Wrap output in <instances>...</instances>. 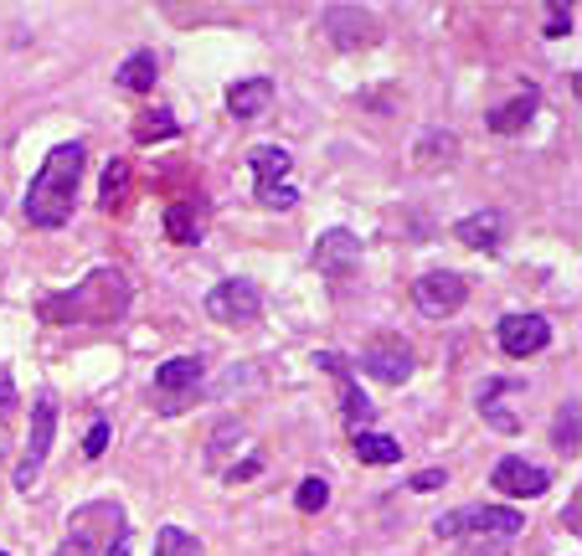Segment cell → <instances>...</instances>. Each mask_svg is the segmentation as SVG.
Instances as JSON below:
<instances>
[{
  "instance_id": "1",
  "label": "cell",
  "mask_w": 582,
  "mask_h": 556,
  "mask_svg": "<svg viewBox=\"0 0 582 556\" xmlns=\"http://www.w3.org/2000/svg\"><path fill=\"white\" fill-rule=\"evenodd\" d=\"M83 166H89V150L83 139H62L52 145L42 160V170L31 176L27 186V222L31 227H67L77 211V191H83Z\"/></svg>"
},
{
  "instance_id": "2",
  "label": "cell",
  "mask_w": 582,
  "mask_h": 556,
  "mask_svg": "<svg viewBox=\"0 0 582 556\" xmlns=\"http://www.w3.org/2000/svg\"><path fill=\"white\" fill-rule=\"evenodd\" d=\"M129 300H135V289L124 279V269H93L77 289L42 300V319H58V325H114V319L129 315Z\"/></svg>"
},
{
  "instance_id": "3",
  "label": "cell",
  "mask_w": 582,
  "mask_h": 556,
  "mask_svg": "<svg viewBox=\"0 0 582 556\" xmlns=\"http://www.w3.org/2000/svg\"><path fill=\"white\" fill-rule=\"evenodd\" d=\"M58 556H129V515L119 500H89L67 521Z\"/></svg>"
},
{
  "instance_id": "4",
  "label": "cell",
  "mask_w": 582,
  "mask_h": 556,
  "mask_svg": "<svg viewBox=\"0 0 582 556\" xmlns=\"http://www.w3.org/2000/svg\"><path fill=\"white\" fill-rule=\"evenodd\" d=\"M526 531V515L510 505H469V511H448L434 521L438 542H459V536H490V542H510Z\"/></svg>"
},
{
  "instance_id": "5",
  "label": "cell",
  "mask_w": 582,
  "mask_h": 556,
  "mask_svg": "<svg viewBox=\"0 0 582 556\" xmlns=\"http://www.w3.org/2000/svg\"><path fill=\"white\" fill-rule=\"evenodd\" d=\"M248 170H253V196L263 201V207H279V211H289L299 201V191H294V155L284 150V145H253L248 150Z\"/></svg>"
},
{
  "instance_id": "6",
  "label": "cell",
  "mask_w": 582,
  "mask_h": 556,
  "mask_svg": "<svg viewBox=\"0 0 582 556\" xmlns=\"http://www.w3.org/2000/svg\"><path fill=\"white\" fill-rule=\"evenodd\" d=\"M201 376H207L201 356H170V361L155 371V412H160V418H180V412L201 397Z\"/></svg>"
},
{
  "instance_id": "7",
  "label": "cell",
  "mask_w": 582,
  "mask_h": 556,
  "mask_svg": "<svg viewBox=\"0 0 582 556\" xmlns=\"http://www.w3.org/2000/svg\"><path fill=\"white\" fill-rule=\"evenodd\" d=\"M52 433H58V397L42 391L37 407H31V433H27V453H21V464H15V490L31 495L37 480H42V464L46 453H52Z\"/></svg>"
},
{
  "instance_id": "8",
  "label": "cell",
  "mask_w": 582,
  "mask_h": 556,
  "mask_svg": "<svg viewBox=\"0 0 582 556\" xmlns=\"http://www.w3.org/2000/svg\"><path fill=\"white\" fill-rule=\"evenodd\" d=\"M361 366H366V376H376V381H387V387H403L407 376H413V366H418V356H413V346H407L403 335H372L366 340V350H361Z\"/></svg>"
},
{
  "instance_id": "9",
  "label": "cell",
  "mask_w": 582,
  "mask_h": 556,
  "mask_svg": "<svg viewBox=\"0 0 582 556\" xmlns=\"http://www.w3.org/2000/svg\"><path fill=\"white\" fill-rule=\"evenodd\" d=\"M207 315L217 325H253L263 315V294H258L253 279H222L207 294Z\"/></svg>"
},
{
  "instance_id": "10",
  "label": "cell",
  "mask_w": 582,
  "mask_h": 556,
  "mask_svg": "<svg viewBox=\"0 0 582 556\" xmlns=\"http://www.w3.org/2000/svg\"><path fill=\"white\" fill-rule=\"evenodd\" d=\"M464 300H469V284H464L459 273H448V269L423 273L418 284H413V304H418V315H428V319L459 315Z\"/></svg>"
},
{
  "instance_id": "11",
  "label": "cell",
  "mask_w": 582,
  "mask_h": 556,
  "mask_svg": "<svg viewBox=\"0 0 582 556\" xmlns=\"http://www.w3.org/2000/svg\"><path fill=\"white\" fill-rule=\"evenodd\" d=\"M495 346L506 350V356H516V361L541 356V350L552 346V325H547V315H526V310H516V315H506L500 325H495Z\"/></svg>"
},
{
  "instance_id": "12",
  "label": "cell",
  "mask_w": 582,
  "mask_h": 556,
  "mask_svg": "<svg viewBox=\"0 0 582 556\" xmlns=\"http://www.w3.org/2000/svg\"><path fill=\"white\" fill-rule=\"evenodd\" d=\"M314 269L325 273L330 284H345V279L361 269L356 232H351V227H330V232H320V238H314Z\"/></svg>"
},
{
  "instance_id": "13",
  "label": "cell",
  "mask_w": 582,
  "mask_h": 556,
  "mask_svg": "<svg viewBox=\"0 0 582 556\" xmlns=\"http://www.w3.org/2000/svg\"><path fill=\"white\" fill-rule=\"evenodd\" d=\"M320 27H325V36L335 46H345V52L372 46L376 36H382V21H376L372 11H361V6H330V11L320 15Z\"/></svg>"
},
{
  "instance_id": "14",
  "label": "cell",
  "mask_w": 582,
  "mask_h": 556,
  "mask_svg": "<svg viewBox=\"0 0 582 556\" xmlns=\"http://www.w3.org/2000/svg\"><path fill=\"white\" fill-rule=\"evenodd\" d=\"M490 484L500 490V495H510V500H531V495H541V490L552 484V474L537 469V464H526V459H500L495 474H490Z\"/></svg>"
},
{
  "instance_id": "15",
  "label": "cell",
  "mask_w": 582,
  "mask_h": 556,
  "mask_svg": "<svg viewBox=\"0 0 582 556\" xmlns=\"http://www.w3.org/2000/svg\"><path fill=\"white\" fill-rule=\"evenodd\" d=\"M454 238L464 248H475V253H500V238H506V227H500V211H469L454 222Z\"/></svg>"
},
{
  "instance_id": "16",
  "label": "cell",
  "mask_w": 582,
  "mask_h": 556,
  "mask_svg": "<svg viewBox=\"0 0 582 556\" xmlns=\"http://www.w3.org/2000/svg\"><path fill=\"white\" fill-rule=\"evenodd\" d=\"M537 104H541V93L531 88V83H526V88L516 93V98H510V104L490 108V114H485V124H490L495 135H521L526 124L537 119Z\"/></svg>"
},
{
  "instance_id": "17",
  "label": "cell",
  "mask_w": 582,
  "mask_h": 556,
  "mask_svg": "<svg viewBox=\"0 0 582 556\" xmlns=\"http://www.w3.org/2000/svg\"><path fill=\"white\" fill-rule=\"evenodd\" d=\"M269 104H273L269 77H242L238 88H227V114H232V119H258Z\"/></svg>"
},
{
  "instance_id": "18",
  "label": "cell",
  "mask_w": 582,
  "mask_h": 556,
  "mask_svg": "<svg viewBox=\"0 0 582 556\" xmlns=\"http://www.w3.org/2000/svg\"><path fill=\"white\" fill-rule=\"evenodd\" d=\"M155 73H160V62H155V52H129V57L114 67V83L129 93H149L155 88Z\"/></svg>"
},
{
  "instance_id": "19",
  "label": "cell",
  "mask_w": 582,
  "mask_h": 556,
  "mask_svg": "<svg viewBox=\"0 0 582 556\" xmlns=\"http://www.w3.org/2000/svg\"><path fill=\"white\" fill-rule=\"evenodd\" d=\"M165 232H170V242H201L207 217H201V207H191V201H176V207H165Z\"/></svg>"
},
{
  "instance_id": "20",
  "label": "cell",
  "mask_w": 582,
  "mask_h": 556,
  "mask_svg": "<svg viewBox=\"0 0 582 556\" xmlns=\"http://www.w3.org/2000/svg\"><path fill=\"white\" fill-rule=\"evenodd\" d=\"M351 443H356V459L361 464H397V459H403V449H397V438H387V433H366V428H356V438H351Z\"/></svg>"
},
{
  "instance_id": "21",
  "label": "cell",
  "mask_w": 582,
  "mask_h": 556,
  "mask_svg": "<svg viewBox=\"0 0 582 556\" xmlns=\"http://www.w3.org/2000/svg\"><path fill=\"white\" fill-rule=\"evenodd\" d=\"M454 155H459V139L444 135V129H423V139H418V166L423 170H444Z\"/></svg>"
},
{
  "instance_id": "22",
  "label": "cell",
  "mask_w": 582,
  "mask_h": 556,
  "mask_svg": "<svg viewBox=\"0 0 582 556\" xmlns=\"http://www.w3.org/2000/svg\"><path fill=\"white\" fill-rule=\"evenodd\" d=\"M124 201H129V166H124V160H108V166H104V186H98V207L119 211Z\"/></svg>"
},
{
  "instance_id": "23",
  "label": "cell",
  "mask_w": 582,
  "mask_h": 556,
  "mask_svg": "<svg viewBox=\"0 0 582 556\" xmlns=\"http://www.w3.org/2000/svg\"><path fill=\"white\" fill-rule=\"evenodd\" d=\"M155 556H201V542L180 526H160L155 531Z\"/></svg>"
},
{
  "instance_id": "24",
  "label": "cell",
  "mask_w": 582,
  "mask_h": 556,
  "mask_svg": "<svg viewBox=\"0 0 582 556\" xmlns=\"http://www.w3.org/2000/svg\"><path fill=\"white\" fill-rule=\"evenodd\" d=\"M335 381H341V412H345V418H351V422H366V418H372V397L356 387V376L345 371V376H335Z\"/></svg>"
},
{
  "instance_id": "25",
  "label": "cell",
  "mask_w": 582,
  "mask_h": 556,
  "mask_svg": "<svg viewBox=\"0 0 582 556\" xmlns=\"http://www.w3.org/2000/svg\"><path fill=\"white\" fill-rule=\"evenodd\" d=\"M170 135H176V114H170V108H155V114H145V119L135 124L139 145H155V139H170Z\"/></svg>"
},
{
  "instance_id": "26",
  "label": "cell",
  "mask_w": 582,
  "mask_h": 556,
  "mask_svg": "<svg viewBox=\"0 0 582 556\" xmlns=\"http://www.w3.org/2000/svg\"><path fill=\"white\" fill-rule=\"evenodd\" d=\"M552 438H557V449H578V397H568V402L557 407V428H552Z\"/></svg>"
},
{
  "instance_id": "27",
  "label": "cell",
  "mask_w": 582,
  "mask_h": 556,
  "mask_svg": "<svg viewBox=\"0 0 582 556\" xmlns=\"http://www.w3.org/2000/svg\"><path fill=\"white\" fill-rule=\"evenodd\" d=\"M294 505H299L304 515H320V511L330 505V484H325V480H314V474H310V480H304V484L294 490Z\"/></svg>"
},
{
  "instance_id": "28",
  "label": "cell",
  "mask_w": 582,
  "mask_h": 556,
  "mask_svg": "<svg viewBox=\"0 0 582 556\" xmlns=\"http://www.w3.org/2000/svg\"><path fill=\"white\" fill-rule=\"evenodd\" d=\"M104 449H108V422L98 418V422L89 428V438H83V453H89V459H98Z\"/></svg>"
},
{
  "instance_id": "29",
  "label": "cell",
  "mask_w": 582,
  "mask_h": 556,
  "mask_svg": "<svg viewBox=\"0 0 582 556\" xmlns=\"http://www.w3.org/2000/svg\"><path fill=\"white\" fill-rule=\"evenodd\" d=\"M444 469H423V474H413V490H444Z\"/></svg>"
},
{
  "instance_id": "30",
  "label": "cell",
  "mask_w": 582,
  "mask_h": 556,
  "mask_svg": "<svg viewBox=\"0 0 582 556\" xmlns=\"http://www.w3.org/2000/svg\"><path fill=\"white\" fill-rule=\"evenodd\" d=\"M15 407V381H11V371L0 366V412H11Z\"/></svg>"
},
{
  "instance_id": "31",
  "label": "cell",
  "mask_w": 582,
  "mask_h": 556,
  "mask_svg": "<svg viewBox=\"0 0 582 556\" xmlns=\"http://www.w3.org/2000/svg\"><path fill=\"white\" fill-rule=\"evenodd\" d=\"M562 31H572V15L562 11V6H557V11H552V21H547V36H562Z\"/></svg>"
},
{
  "instance_id": "32",
  "label": "cell",
  "mask_w": 582,
  "mask_h": 556,
  "mask_svg": "<svg viewBox=\"0 0 582 556\" xmlns=\"http://www.w3.org/2000/svg\"><path fill=\"white\" fill-rule=\"evenodd\" d=\"M0 459H6V433H0Z\"/></svg>"
},
{
  "instance_id": "33",
  "label": "cell",
  "mask_w": 582,
  "mask_h": 556,
  "mask_svg": "<svg viewBox=\"0 0 582 556\" xmlns=\"http://www.w3.org/2000/svg\"><path fill=\"white\" fill-rule=\"evenodd\" d=\"M0 556H6V552H0Z\"/></svg>"
}]
</instances>
